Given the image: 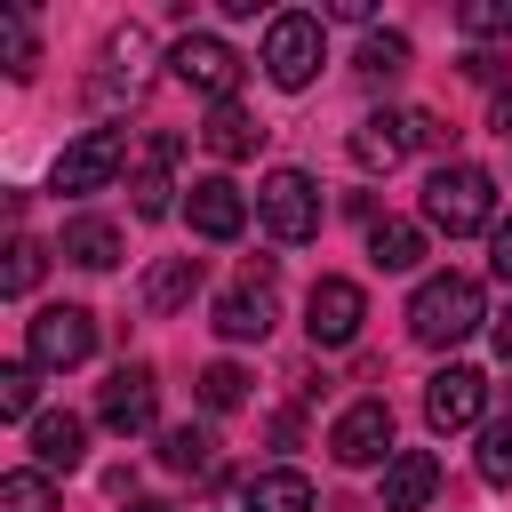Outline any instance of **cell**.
<instances>
[{
  "label": "cell",
  "instance_id": "cell-13",
  "mask_svg": "<svg viewBox=\"0 0 512 512\" xmlns=\"http://www.w3.org/2000/svg\"><path fill=\"white\" fill-rule=\"evenodd\" d=\"M480 408H488V376L464 368V360H448V368L424 384V424H432V432H472Z\"/></svg>",
  "mask_w": 512,
  "mask_h": 512
},
{
  "label": "cell",
  "instance_id": "cell-30",
  "mask_svg": "<svg viewBox=\"0 0 512 512\" xmlns=\"http://www.w3.org/2000/svg\"><path fill=\"white\" fill-rule=\"evenodd\" d=\"M32 400H40V368L32 360H8L0 368V416H32Z\"/></svg>",
  "mask_w": 512,
  "mask_h": 512
},
{
  "label": "cell",
  "instance_id": "cell-11",
  "mask_svg": "<svg viewBox=\"0 0 512 512\" xmlns=\"http://www.w3.org/2000/svg\"><path fill=\"white\" fill-rule=\"evenodd\" d=\"M360 320H368V296H360V280H312V296H304V328H312V344L320 352H344L352 336H360Z\"/></svg>",
  "mask_w": 512,
  "mask_h": 512
},
{
  "label": "cell",
  "instance_id": "cell-10",
  "mask_svg": "<svg viewBox=\"0 0 512 512\" xmlns=\"http://www.w3.org/2000/svg\"><path fill=\"white\" fill-rule=\"evenodd\" d=\"M168 64H176V80H184L192 96H208V104H232V88H240V56H232L216 32H184V40L168 48Z\"/></svg>",
  "mask_w": 512,
  "mask_h": 512
},
{
  "label": "cell",
  "instance_id": "cell-19",
  "mask_svg": "<svg viewBox=\"0 0 512 512\" xmlns=\"http://www.w3.org/2000/svg\"><path fill=\"white\" fill-rule=\"evenodd\" d=\"M32 456H40V472H72V464L88 456V424H80V416H64V408L32 416Z\"/></svg>",
  "mask_w": 512,
  "mask_h": 512
},
{
  "label": "cell",
  "instance_id": "cell-33",
  "mask_svg": "<svg viewBox=\"0 0 512 512\" xmlns=\"http://www.w3.org/2000/svg\"><path fill=\"white\" fill-rule=\"evenodd\" d=\"M488 272L512 280V216H496V232H488Z\"/></svg>",
  "mask_w": 512,
  "mask_h": 512
},
{
  "label": "cell",
  "instance_id": "cell-6",
  "mask_svg": "<svg viewBox=\"0 0 512 512\" xmlns=\"http://www.w3.org/2000/svg\"><path fill=\"white\" fill-rule=\"evenodd\" d=\"M272 320H280V304H272V256H256V264L240 272V288L216 296V336H232V344H264Z\"/></svg>",
  "mask_w": 512,
  "mask_h": 512
},
{
  "label": "cell",
  "instance_id": "cell-23",
  "mask_svg": "<svg viewBox=\"0 0 512 512\" xmlns=\"http://www.w3.org/2000/svg\"><path fill=\"white\" fill-rule=\"evenodd\" d=\"M368 256H376V272H416V264H424V224L376 216V224H368Z\"/></svg>",
  "mask_w": 512,
  "mask_h": 512
},
{
  "label": "cell",
  "instance_id": "cell-22",
  "mask_svg": "<svg viewBox=\"0 0 512 512\" xmlns=\"http://www.w3.org/2000/svg\"><path fill=\"white\" fill-rule=\"evenodd\" d=\"M200 144H208L216 160H248V152L264 144V128H256L240 104H208V120H200Z\"/></svg>",
  "mask_w": 512,
  "mask_h": 512
},
{
  "label": "cell",
  "instance_id": "cell-3",
  "mask_svg": "<svg viewBox=\"0 0 512 512\" xmlns=\"http://www.w3.org/2000/svg\"><path fill=\"white\" fill-rule=\"evenodd\" d=\"M320 216H328V208H320V184H312L304 168H272V176L256 184V224H264L272 240L296 248V240L320 232Z\"/></svg>",
  "mask_w": 512,
  "mask_h": 512
},
{
  "label": "cell",
  "instance_id": "cell-34",
  "mask_svg": "<svg viewBox=\"0 0 512 512\" xmlns=\"http://www.w3.org/2000/svg\"><path fill=\"white\" fill-rule=\"evenodd\" d=\"M496 72H504V64H496L488 48H472V56H464V80H496Z\"/></svg>",
  "mask_w": 512,
  "mask_h": 512
},
{
  "label": "cell",
  "instance_id": "cell-37",
  "mask_svg": "<svg viewBox=\"0 0 512 512\" xmlns=\"http://www.w3.org/2000/svg\"><path fill=\"white\" fill-rule=\"evenodd\" d=\"M128 512H168V504H160V496H136V504H128Z\"/></svg>",
  "mask_w": 512,
  "mask_h": 512
},
{
  "label": "cell",
  "instance_id": "cell-26",
  "mask_svg": "<svg viewBox=\"0 0 512 512\" xmlns=\"http://www.w3.org/2000/svg\"><path fill=\"white\" fill-rule=\"evenodd\" d=\"M352 64H360V80H400L408 72V32H368Z\"/></svg>",
  "mask_w": 512,
  "mask_h": 512
},
{
  "label": "cell",
  "instance_id": "cell-27",
  "mask_svg": "<svg viewBox=\"0 0 512 512\" xmlns=\"http://www.w3.org/2000/svg\"><path fill=\"white\" fill-rule=\"evenodd\" d=\"M40 264H48V248L16 232V240H8V264H0V296H32V288H40Z\"/></svg>",
  "mask_w": 512,
  "mask_h": 512
},
{
  "label": "cell",
  "instance_id": "cell-18",
  "mask_svg": "<svg viewBox=\"0 0 512 512\" xmlns=\"http://www.w3.org/2000/svg\"><path fill=\"white\" fill-rule=\"evenodd\" d=\"M56 256L80 264V272H112V264H120V224H112V216H72L64 240H56Z\"/></svg>",
  "mask_w": 512,
  "mask_h": 512
},
{
  "label": "cell",
  "instance_id": "cell-28",
  "mask_svg": "<svg viewBox=\"0 0 512 512\" xmlns=\"http://www.w3.org/2000/svg\"><path fill=\"white\" fill-rule=\"evenodd\" d=\"M240 400H248V376H240L232 360H208V368H200V408L224 416V408H240Z\"/></svg>",
  "mask_w": 512,
  "mask_h": 512
},
{
  "label": "cell",
  "instance_id": "cell-36",
  "mask_svg": "<svg viewBox=\"0 0 512 512\" xmlns=\"http://www.w3.org/2000/svg\"><path fill=\"white\" fill-rule=\"evenodd\" d=\"M496 360H504V368H512V312H504V320H496Z\"/></svg>",
  "mask_w": 512,
  "mask_h": 512
},
{
  "label": "cell",
  "instance_id": "cell-20",
  "mask_svg": "<svg viewBox=\"0 0 512 512\" xmlns=\"http://www.w3.org/2000/svg\"><path fill=\"white\" fill-rule=\"evenodd\" d=\"M240 504H248V512H312V480H304L296 464H272V472H248Z\"/></svg>",
  "mask_w": 512,
  "mask_h": 512
},
{
  "label": "cell",
  "instance_id": "cell-5",
  "mask_svg": "<svg viewBox=\"0 0 512 512\" xmlns=\"http://www.w3.org/2000/svg\"><path fill=\"white\" fill-rule=\"evenodd\" d=\"M120 168H128V136H120V128H80V136L56 152L48 184H56V192H72V200H88V192H104Z\"/></svg>",
  "mask_w": 512,
  "mask_h": 512
},
{
  "label": "cell",
  "instance_id": "cell-15",
  "mask_svg": "<svg viewBox=\"0 0 512 512\" xmlns=\"http://www.w3.org/2000/svg\"><path fill=\"white\" fill-rule=\"evenodd\" d=\"M408 144H424V136H416V112H368V120L352 128V160H360V168H384V176L408 160Z\"/></svg>",
  "mask_w": 512,
  "mask_h": 512
},
{
  "label": "cell",
  "instance_id": "cell-9",
  "mask_svg": "<svg viewBox=\"0 0 512 512\" xmlns=\"http://www.w3.org/2000/svg\"><path fill=\"white\" fill-rule=\"evenodd\" d=\"M264 72H272V88H312V72H320V16H272L264 24Z\"/></svg>",
  "mask_w": 512,
  "mask_h": 512
},
{
  "label": "cell",
  "instance_id": "cell-25",
  "mask_svg": "<svg viewBox=\"0 0 512 512\" xmlns=\"http://www.w3.org/2000/svg\"><path fill=\"white\" fill-rule=\"evenodd\" d=\"M472 464H480V480H488V488H512V416H488V424H480Z\"/></svg>",
  "mask_w": 512,
  "mask_h": 512
},
{
  "label": "cell",
  "instance_id": "cell-4",
  "mask_svg": "<svg viewBox=\"0 0 512 512\" xmlns=\"http://www.w3.org/2000/svg\"><path fill=\"white\" fill-rule=\"evenodd\" d=\"M96 352V312L88 304H40L24 320V360L32 368H80Z\"/></svg>",
  "mask_w": 512,
  "mask_h": 512
},
{
  "label": "cell",
  "instance_id": "cell-7",
  "mask_svg": "<svg viewBox=\"0 0 512 512\" xmlns=\"http://www.w3.org/2000/svg\"><path fill=\"white\" fill-rule=\"evenodd\" d=\"M328 456H336L344 472L392 464V456H400V448H392V408H384V400H352V408L328 424Z\"/></svg>",
  "mask_w": 512,
  "mask_h": 512
},
{
  "label": "cell",
  "instance_id": "cell-12",
  "mask_svg": "<svg viewBox=\"0 0 512 512\" xmlns=\"http://www.w3.org/2000/svg\"><path fill=\"white\" fill-rule=\"evenodd\" d=\"M176 160H184V136L176 128H152L144 144H136V176H128V192H136V216H168L176 208Z\"/></svg>",
  "mask_w": 512,
  "mask_h": 512
},
{
  "label": "cell",
  "instance_id": "cell-8",
  "mask_svg": "<svg viewBox=\"0 0 512 512\" xmlns=\"http://www.w3.org/2000/svg\"><path fill=\"white\" fill-rule=\"evenodd\" d=\"M152 416H160V376H152L144 360H120V368L104 376V392H96V424L128 440V432H144Z\"/></svg>",
  "mask_w": 512,
  "mask_h": 512
},
{
  "label": "cell",
  "instance_id": "cell-16",
  "mask_svg": "<svg viewBox=\"0 0 512 512\" xmlns=\"http://www.w3.org/2000/svg\"><path fill=\"white\" fill-rule=\"evenodd\" d=\"M144 64H152V32H144V24H120V32L104 40L96 96H136V88H144Z\"/></svg>",
  "mask_w": 512,
  "mask_h": 512
},
{
  "label": "cell",
  "instance_id": "cell-17",
  "mask_svg": "<svg viewBox=\"0 0 512 512\" xmlns=\"http://www.w3.org/2000/svg\"><path fill=\"white\" fill-rule=\"evenodd\" d=\"M440 496V464H432V448H400L392 464H384V512H424Z\"/></svg>",
  "mask_w": 512,
  "mask_h": 512
},
{
  "label": "cell",
  "instance_id": "cell-2",
  "mask_svg": "<svg viewBox=\"0 0 512 512\" xmlns=\"http://www.w3.org/2000/svg\"><path fill=\"white\" fill-rule=\"evenodd\" d=\"M480 320H488V304H480V280H464V272H432V280L408 296V336L432 344V352L464 344Z\"/></svg>",
  "mask_w": 512,
  "mask_h": 512
},
{
  "label": "cell",
  "instance_id": "cell-32",
  "mask_svg": "<svg viewBox=\"0 0 512 512\" xmlns=\"http://www.w3.org/2000/svg\"><path fill=\"white\" fill-rule=\"evenodd\" d=\"M0 56H8L16 80H32V24H24L16 8H0Z\"/></svg>",
  "mask_w": 512,
  "mask_h": 512
},
{
  "label": "cell",
  "instance_id": "cell-31",
  "mask_svg": "<svg viewBox=\"0 0 512 512\" xmlns=\"http://www.w3.org/2000/svg\"><path fill=\"white\" fill-rule=\"evenodd\" d=\"M456 24H464L472 40H504V32H512V0H464Z\"/></svg>",
  "mask_w": 512,
  "mask_h": 512
},
{
  "label": "cell",
  "instance_id": "cell-14",
  "mask_svg": "<svg viewBox=\"0 0 512 512\" xmlns=\"http://www.w3.org/2000/svg\"><path fill=\"white\" fill-rule=\"evenodd\" d=\"M184 216H192L200 240H240L248 232V192L232 176H192L184 184Z\"/></svg>",
  "mask_w": 512,
  "mask_h": 512
},
{
  "label": "cell",
  "instance_id": "cell-29",
  "mask_svg": "<svg viewBox=\"0 0 512 512\" xmlns=\"http://www.w3.org/2000/svg\"><path fill=\"white\" fill-rule=\"evenodd\" d=\"M0 512H56L48 472H0Z\"/></svg>",
  "mask_w": 512,
  "mask_h": 512
},
{
  "label": "cell",
  "instance_id": "cell-24",
  "mask_svg": "<svg viewBox=\"0 0 512 512\" xmlns=\"http://www.w3.org/2000/svg\"><path fill=\"white\" fill-rule=\"evenodd\" d=\"M160 464L168 472H208L216 464V432L208 424H168L160 432Z\"/></svg>",
  "mask_w": 512,
  "mask_h": 512
},
{
  "label": "cell",
  "instance_id": "cell-35",
  "mask_svg": "<svg viewBox=\"0 0 512 512\" xmlns=\"http://www.w3.org/2000/svg\"><path fill=\"white\" fill-rule=\"evenodd\" d=\"M488 128H496V136H512V88H496V104H488Z\"/></svg>",
  "mask_w": 512,
  "mask_h": 512
},
{
  "label": "cell",
  "instance_id": "cell-21",
  "mask_svg": "<svg viewBox=\"0 0 512 512\" xmlns=\"http://www.w3.org/2000/svg\"><path fill=\"white\" fill-rule=\"evenodd\" d=\"M200 296V256H160L144 272V312H184Z\"/></svg>",
  "mask_w": 512,
  "mask_h": 512
},
{
  "label": "cell",
  "instance_id": "cell-1",
  "mask_svg": "<svg viewBox=\"0 0 512 512\" xmlns=\"http://www.w3.org/2000/svg\"><path fill=\"white\" fill-rule=\"evenodd\" d=\"M424 224L464 240V232H496V176L472 160H440L424 176Z\"/></svg>",
  "mask_w": 512,
  "mask_h": 512
}]
</instances>
